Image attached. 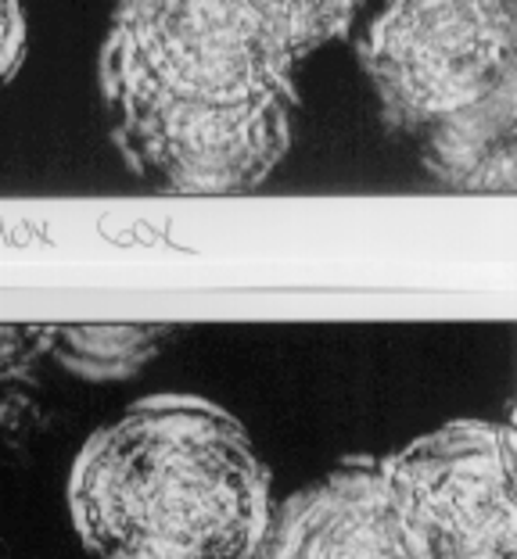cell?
<instances>
[{"instance_id": "30bf717a", "label": "cell", "mask_w": 517, "mask_h": 559, "mask_svg": "<svg viewBox=\"0 0 517 559\" xmlns=\"http://www.w3.org/2000/svg\"><path fill=\"white\" fill-rule=\"evenodd\" d=\"M25 58V15L19 0H0V91L15 80Z\"/></svg>"}, {"instance_id": "9c48e42d", "label": "cell", "mask_w": 517, "mask_h": 559, "mask_svg": "<svg viewBox=\"0 0 517 559\" xmlns=\"http://www.w3.org/2000/svg\"><path fill=\"white\" fill-rule=\"evenodd\" d=\"M267 4L295 61H306L313 50L342 36L360 11V0H267Z\"/></svg>"}, {"instance_id": "8992f818", "label": "cell", "mask_w": 517, "mask_h": 559, "mask_svg": "<svg viewBox=\"0 0 517 559\" xmlns=\"http://www.w3.org/2000/svg\"><path fill=\"white\" fill-rule=\"evenodd\" d=\"M256 559H421L402 531L381 460H342L273 502Z\"/></svg>"}, {"instance_id": "52a82bcc", "label": "cell", "mask_w": 517, "mask_h": 559, "mask_svg": "<svg viewBox=\"0 0 517 559\" xmlns=\"http://www.w3.org/2000/svg\"><path fill=\"white\" fill-rule=\"evenodd\" d=\"M418 136L424 165L443 180L474 190L514 187V86Z\"/></svg>"}, {"instance_id": "ba28073f", "label": "cell", "mask_w": 517, "mask_h": 559, "mask_svg": "<svg viewBox=\"0 0 517 559\" xmlns=\"http://www.w3.org/2000/svg\"><path fill=\"white\" fill-rule=\"evenodd\" d=\"M166 334V326L151 323L47 326V348L69 373L83 380H126L155 359Z\"/></svg>"}, {"instance_id": "277c9868", "label": "cell", "mask_w": 517, "mask_h": 559, "mask_svg": "<svg viewBox=\"0 0 517 559\" xmlns=\"http://www.w3.org/2000/svg\"><path fill=\"white\" fill-rule=\"evenodd\" d=\"M507 0H388L360 40L385 119L424 133L514 86Z\"/></svg>"}, {"instance_id": "7a4b0ae2", "label": "cell", "mask_w": 517, "mask_h": 559, "mask_svg": "<svg viewBox=\"0 0 517 559\" xmlns=\"http://www.w3.org/2000/svg\"><path fill=\"white\" fill-rule=\"evenodd\" d=\"M295 69L267 0H119L97 86L101 97H245L295 91Z\"/></svg>"}, {"instance_id": "3957f363", "label": "cell", "mask_w": 517, "mask_h": 559, "mask_svg": "<svg viewBox=\"0 0 517 559\" xmlns=\"http://www.w3.org/2000/svg\"><path fill=\"white\" fill-rule=\"evenodd\" d=\"M108 133L141 183L176 198L248 194L292 147L295 91L184 97L141 91L101 97Z\"/></svg>"}, {"instance_id": "5b68a950", "label": "cell", "mask_w": 517, "mask_h": 559, "mask_svg": "<svg viewBox=\"0 0 517 559\" xmlns=\"http://www.w3.org/2000/svg\"><path fill=\"white\" fill-rule=\"evenodd\" d=\"M421 559H517V444L500 419H449L381 460Z\"/></svg>"}, {"instance_id": "8fae6325", "label": "cell", "mask_w": 517, "mask_h": 559, "mask_svg": "<svg viewBox=\"0 0 517 559\" xmlns=\"http://www.w3.org/2000/svg\"><path fill=\"white\" fill-rule=\"evenodd\" d=\"M36 341H47V326H8V323H0V373L11 370L19 359H25Z\"/></svg>"}, {"instance_id": "6da1fadb", "label": "cell", "mask_w": 517, "mask_h": 559, "mask_svg": "<svg viewBox=\"0 0 517 559\" xmlns=\"http://www.w3.org/2000/svg\"><path fill=\"white\" fill-rule=\"evenodd\" d=\"M66 506L91 559H256L273 485L242 419L173 391L80 444Z\"/></svg>"}]
</instances>
